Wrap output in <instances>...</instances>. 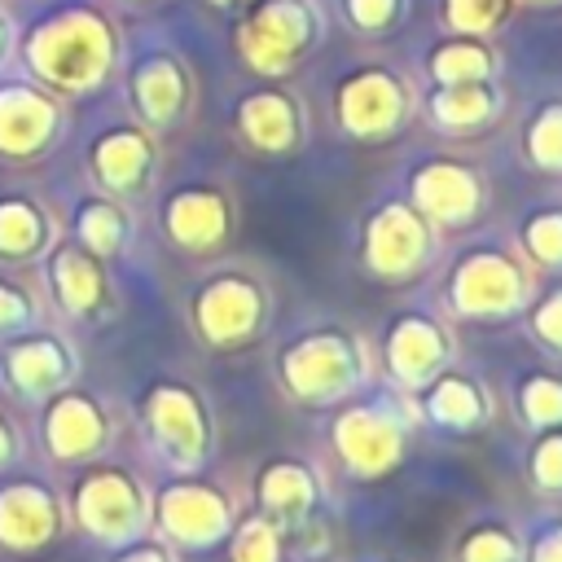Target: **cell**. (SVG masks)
<instances>
[]
</instances>
